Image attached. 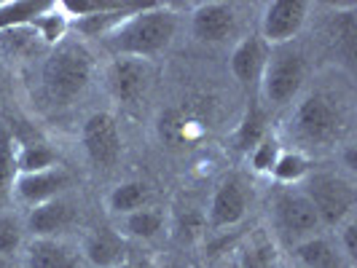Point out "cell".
Segmentation results:
<instances>
[{"label": "cell", "instance_id": "6da1fadb", "mask_svg": "<svg viewBox=\"0 0 357 268\" xmlns=\"http://www.w3.org/2000/svg\"><path fill=\"white\" fill-rule=\"evenodd\" d=\"M349 129V110L347 102L331 89H312L296 100L290 116V137L296 140L293 148H325L339 145Z\"/></svg>", "mask_w": 357, "mask_h": 268}, {"label": "cell", "instance_id": "7a4b0ae2", "mask_svg": "<svg viewBox=\"0 0 357 268\" xmlns=\"http://www.w3.org/2000/svg\"><path fill=\"white\" fill-rule=\"evenodd\" d=\"M178 33V14L167 3H148L137 14L105 38V46L113 56L148 59L161 54Z\"/></svg>", "mask_w": 357, "mask_h": 268}, {"label": "cell", "instance_id": "3957f363", "mask_svg": "<svg viewBox=\"0 0 357 268\" xmlns=\"http://www.w3.org/2000/svg\"><path fill=\"white\" fill-rule=\"evenodd\" d=\"M91 72H94V59L89 49L78 40H62L43 62L40 70L43 91L56 105H70L73 100H78L89 89Z\"/></svg>", "mask_w": 357, "mask_h": 268}, {"label": "cell", "instance_id": "277c9868", "mask_svg": "<svg viewBox=\"0 0 357 268\" xmlns=\"http://www.w3.org/2000/svg\"><path fill=\"white\" fill-rule=\"evenodd\" d=\"M306 84V59L293 46H277L268 52L266 68L258 81V100L266 107H285L298 100Z\"/></svg>", "mask_w": 357, "mask_h": 268}, {"label": "cell", "instance_id": "5b68a950", "mask_svg": "<svg viewBox=\"0 0 357 268\" xmlns=\"http://www.w3.org/2000/svg\"><path fill=\"white\" fill-rule=\"evenodd\" d=\"M304 194L314 212L320 217L322 228H339L344 220L355 217L357 191L355 180L341 172H309V178L301 182Z\"/></svg>", "mask_w": 357, "mask_h": 268}, {"label": "cell", "instance_id": "8992f818", "mask_svg": "<svg viewBox=\"0 0 357 268\" xmlns=\"http://www.w3.org/2000/svg\"><path fill=\"white\" fill-rule=\"evenodd\" d=\"M271 236L280 247H298L306 239L322 233V223L312 201L301 194V188H282L271 204Z\"/></svg>", "mask_w": 357, "mask_h": 268}, {"label": "cell", "instance_id": "52a82bcc", "mask_svg": "<svg viewBox=\"0 0 357 268\" xmlns=\"http://www.w3.org/2000/svg\"><path fill=\"white\" fill-rule=\"evenodd\" d=\"M252 201V188L245 180V175H226L218 182V188L213 191L210 207H207V228L213 231H223V228H234L245 220V214L250 210Z\"/></svg>", "mask_w": 357, "mask_h": 268}, {"label": "cell", "instance_id": "ba28073f", "mask_svg": "<svg viewBox=\"0 0 357 268\" xmlns=\"http://www.w3.org/2000/svg\"><path fill=\"white\" fill-rule=\"evenodd\" d=\"M309 11H312V3H306V0H271L264 6L258 36L268 49L290 46L301 36Z\"/></svg>", "mask_w": 357, "mask_h": 268}, {"label": "cell", "instance_id": "9c48e42d", "mask_svg": "<svg viewBox=\"0 0 357 268\" xmlns=\"http://www.w3.org/2000/svg\"><path fill=\"white\" fill-rule=\"evenodd\" d=\"M151 81H153V70L148 59L113 56L105 68V89L121 105H132L145 97L151 89Z\"/></svg>", "mask_w": 357, "mask_h": 268}, {"label": "cell", "instance_id": "30bf717a", "mask_svg": "<svg viewBox=\"0 0 357 268\" xmlns=\"http://www.w3.org/2000/svg\"><path fill=\"white\" fill-rule=\"evenodd\" d=\"M81 143H84V150L94 166H113L119 156H121V132H119V124L116 118L100 110V113H91L89 118L81 126Z\"/></svg>", "mask_w": 357, "mask_h": 268}, {"label": "cell", "instance_id": "8fae6325", "mask_svg": "<svg viewBox=\"0 0 357 268\" xmlns=\"http://www.w3.org/2000/svg\"><path fill=\"white\" fill-rule=\"evenodd\" d=\"M70 172L59 164V166L33 172V175H17L11 188H14V196L24 207H38V204H46L54 198H62V194L70 188Z\"/></svg>", "mask_w": 357, "mask_h": 268}, {"label": "cell", "instance_id": "7c38bea8", "mask_svg": "<svg viewBox=\"0 0 357 268\" xmlns=\"http://www.w3.org/2000/svg\"><path fill=\"white\" fill-rule=\"evenodd\" d=\"M236 30V8L231 3H199L191 14V36L199 43H223Z\"/></svg>", "mask_w": 357, "mask_h": 268}, {"label": "cell", "instance_id": "4fadbf2b", "mask_svg": "<svg viewBox=\"0 0 357 268\" xmlns=\"http://www.w3.org/2000/svg\"><path fill=\"white\" fill-rule=\"evenodd\" d=\"M282 247L271 236L268 228H252L234 250L236 268H280Z\"/></svg>", "mask_w": 357, "mask_h": 268}, {"label": "cell", "instance_id": "5bb4252c", "mask_svg": "<svg viewBox=\"0 0 357 268\" xmlns=\"http://www.w3.org/2000/svg\"><path fill=\"white\" fill-rule=\"evenodd\" d=\"M268 52H271V49L261 40L258 33L242 38V40L234 46L231 59H229L234 78H236L242 86H255V89H258V81H261L264 68H266Z\"/></svg>", "mask_w": 357, "mask_h": 268}, {"label": "cell", "instance_id": "9a60e30c", "mask_svg": "<svg viewBox=\"0 0 357 268\" xmlns=\"http://www.w3.org/2000/svg\"><path fill=\"white\" fill-rule=\"evenodd\" d=\"M81 252L94 268L126 266V239L116 228H94L86 233Z\"/></svg>", "mask_w": 357, "mask_h": 268}, {"label": "cell", "instance_id": "2e32d148", "mask_svg": "<svg viewBox=\"0 0 357 268\" xmlns=\"http://www.w3.org/2000/svg\"><path fill=\"white\" fill-rule=\"evenodd\" d=\"M73 223V207L65 198H54L46 204L30 207L24 220V228L33 233V239H59V233Z\"/></svg>", "mask_w": 357, "mask_h": 268}, {"label": "cell", "instance_id": "e0dca14e", "mask_svg": "<svg viewBox=\"0 0 357 268\" xmlns=\"http://www.w3.org/2000/svg\"><path fill=\"white\" fill-rule=\"evenodd\" d=\"M148 3H132V0H119L113 8L107 11H100L94 17H84V19H73L70 22V30L81 33L84 38H102L105 40L110 33H116L126 19L132 14H137L140 8H145Z\"/></svg>", "mask_w": 357, "mask_h": 268}, {"label": "cell", "instance_id": "ac0fdd59", "mask_svg": "<svg viewBox=\"0 0 357 268\" xmlns=\"http://www.w3.org/2000/svg\"><path fill=\"white\" fill-rule=\"evenodd\" d=\"M290 255H293V266L298 268H355L339 252L336 242H331L322 233L301 242L298 247H293Z\"/></svg>", "mask_w": 357, "mask_h": 268}, {"label": "cell", "instance_id": "d6986e66", "mask_svg": "<svg viewBox=\"0 0 357 268\" xmlns=\"http://www.w3.org/2000/svg\"><path fill=\"white\" fill-rule=\"evenodd\" d=\"M27 268H78V255L65 239H33L27 247Z\"/></svg>", "mask_w": 357, "mask_h": 268}, {"label": "cell", "instance_id": "ffe728a7", "mask_svg": "<svg viewBox=\"0 0 357 268\" xmlns=\"http://www.w3.org/2000/svg\"><path fill=\"white\" fill-rule=\"evenodd\" d=\"M105 207L113 217H124L129 212H137L143 207H151V188L145 185L143 180H124V182L110 188Z\"/></svg>", "mask_w": 357, "mask_h": 268}, {"label": "cell", "instance_id": "44dd1931", "mask_svg": "<svg viewBox=\"0 0 357 268\" xmlns=\"http://www.w3.org/2000/svg\"><path fill=\"white\" fill-rule=\"evenodd\" d=\"M116 231L124 239H137V242H151L164 231V212L159 207H143L137 212H129L124 217H119Z\"/></svg>", "mask_w": 357, "mask_h": 268}, {"label": "cell", "instance_id": "7402d4cb", "mask_svg": "<svg viewBox=\"0 0 357 268\" xmlns=\"http://www.w3.org/2000/svg\"><path fill=\"white\" fill-rule=\"evenodd\" d=\"M268 132V116H266V107L261 105V100L258 97H252L250 102H248V110H245V116H242V121L236 126V132L231 134L234 140V150H239V153H250L252 145L258 143L264 134Z\"/></svg>", "mask_w": 357, "mask_h": 268}, {"label": "cell", "instance_id": "603a6c76", "mask_svg": "<svg viewBox=\"0 0 357 268\" xmlns=\"http://www.w3.org/2000/svg\"><path fill=\"white\" fill-rule=\"evenodd\" d=\"M312 169L314 166H312L309 153L298 150V148H282V153H280V159H277L268 178L274 180L277 185H301L309 178Z\"/></svg>", "mask_w": 357, "mask_h": 268}, {"label": "cell", "instance_id": "cb8c5ba5", "mask_svg": "<svg viewBox=\"0 0 357 268\" xmlns=\"http://www.w3.org/2000/svg\"><path fill=\"white\" fill-rule=\"evenodd\" d=\"M30 27L36 30L38 40H40L43 46H52L54 49V46H59V43L65 40V36L70 33V19L59 8V3L52 0V6H49L40 17H36L30 22Z\"/></svg>", "mask_w": 357, "mask_h": 268}, {"label": "cell", "instance_id": "d4e9b609", "mask_svg": "<svg viewBox=\"0 0 357 268\" xmlns=\"http://www.w3.org/2000/svg\"><path fill=\"white\" fill-rule=\"evenodd\" d=\"M49 6H52V0H8V3H0V33H6L11 27L30 24Z\"/></svg>", "mask_w": 357, "mask_h": 268}, {"label": "cell", "instance_id": "484cf974", "mask_svg": "<svg viewBox=\"0 0 357 268\" xmlns=\"http://www.w3.org/2000/svg\"><path fill=\"white\" fill-rule=\"evenodd\" d=\"M52 166H59V159H56L52 148L43 143H27L14 153L17 175H33V172H43V169H52Z\"/></svg>", "mask_w": 357, "mask_h": 268}, {"label": "cell", "instance_id": "4316f807", "mask_svg": "<svg viewBox=\"0 0 357 268\" xmlns=\"http://www.w3.org/2000/svg\"><path fill=\"white\" fill-rule=\"evenodd\" d=\"M282 140H280V134H274V132H266L258 143L252 145V150L248 153V164H250V169L255 175H271V169H274V164L280 159V153H282Z\"/></svg>", "mask_w": 357, "mask_h": 268}, {"label": "cell", "instance_id": "83f0119b", "mask_svg": "<svg viewBox=\"0 0 357 268\" xmlns=\"http://www.w3.org/2000/svg\"><path fill=\"white\" fill-rule=\"evenodd\" d=\"M38 36L30 24L22 27H11L6 33H0V52L6 56H30L38 49Z\"/></svg>", "mask_w": 357, "mask_h": 268}, {"label": "cell", "instance_id": "f1b7e54d", "mask_svg": "<svg viewBox=\"0 0 357 268\" xmlns=\"http://www.w3.org/2000/svg\"><path fill=\"white\" fill-rule=\"evenodd\" d=\"M24 223L14 212H0V255L14 258L24 247Z\"/></svg>", "mask_w": 357, "mask_h": 268}, {"label": "cell", "instance_id": "f546056e", "mask_svg": "<svg viewBox=\"0 0 357 268\" xmlns=\"http://www.w3.org/2000/svg\"><path fill=\"white\" fill-rule=\"evenodd\" d=\"M336 247H339L341 255L355 266L357 263V220L355 217L344 220L339 228H336Z\"/></svg>", "mask_w": 357, "mask_h": 268}, {"label": "cell", "instance_id": "4dcf8cb0", "mask_svg": "<svg viewBox=\"0 0 357 268\" xmlns=\"http://www.w3.org/2000/svg\"><path fill=\"white\" fill-rule=\"evenodd\" d=\"M0 268H11V258H3L0 255Z\"/></svg>", "mask_w": 357, "mask_h": 268}, {"label": "cell", "instance_id": "1f68e13d", "mask_svg": "<svg viewBox=\"0 0 357 268\" xmlns=\"http://www.w3.org/2000/svg\"><path fill=\"white\" fill-rule=\"evenodd\" d=\"M293 268H298V266H293Z\"/></svg>", "mask_w": 357, "mask_h": 268}, {"label": "cell", "instance_id": "d6a6232c", "mask_svg": "<svg viewBox=\"0 0 357 268\" xmlns=\"http://www.w3.org/2000/svg\"><path fill=\"white\" fill-rule=\"evenodd\" d=\"M121 268H126V266H121Z\"/></svg>", "mask_w": 357, "mask_h": 268}]
</instances>
